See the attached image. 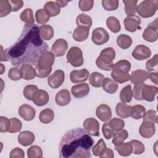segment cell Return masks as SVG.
<instances>
[{
    "instance_id": "6da1fadb",
    "label": "cell",
    "mask_w": 158,
    "mask_h": 158,
    "mask_svg": "<svg viewBox=\"0 0 158 158\" xmlns=\"http://www.w3.org/2000/svg\"><path fill=\"white\" fill-rule=\"evenodd\" d=\"M48 46L40 33V27L36 24L24 25L17 41L5 50L8 60L12 65L19 67L25 64L35 65Z\"/></svg>"
},
{
    "instance_id": "7a4b0ae2",
    "label": "cell",
    "mask_w": 158,
    "mask_h": 158,
    "mask_svg": "<svg viewBox=\"0 0 158 158\" xmlns=\"http://www.w3.org/2000/svg\"><path fill=\"white\" fill-rule=\"evenodd\" d=\"M94 140L81 128L67 131L62 137L59 146V157L62 158L91 157L90 150Z\"/></svg>"
},
{
    "instance_id": "3957f363",
    "label": "cell",
    "mask_w": 158,
    "mask_h": 158,
    "mask_svg": "<svg viewBox=\"0 0 158 158\" xmlns=\"http://www.w3.org/2000/svg\"><path fill=\"white\" fill-rule=\"evenodd\" d=\"M54 62V55L52 52H44L38 59L35 70L38 78L47 77L52 71V66Z\"/></svg>"
},
{
    "instance_id": "277c9868",
    "label": "cell",
    "mask_w": 158,
    "mask_h": 158,
    "mask_svg": "<svg viewBox=\"0 0 158 158\" xmlns=\"http://www.w3.org/2000/svg\"><path fill=\"white\" fill-rule=\"evenodd\" d=\"M131 63L125 59L120 60L114 64L111 72V77L114 80L119 83H123L130 80L129 72Z\"/></svg>"
},
{
    "instance_id": "5b68a950",
    "label": "cell",
    "mask_w": 158,
    "mask_h": 158,
    "mask_svg": "<svg viewBox=\"0 0 158 158\" xmlns=\"http://www.w3.org/2000/svg\"><path fill=\"white\" fill-rule=\"evenodd\" d=\"M115 57V51L111 48H106L102 50L100 55L96 60L97 67L105 71H110L114 66L113 60Z\"/></svg>"
},
{
    "instance_id": "8992f818",
    "label": "cell",
    "mask_w": 158,
    "mask_h": 158,
    "mask_svg": "<svg viewBox=\"0 0 158 158\" xmlns=\"http://www.w3.org/2000/svg\"><path fill=\"white\" fill-rule=\"evenodd\" d=\"M157 9V0H145L137 6L136 12L143 18H149L155 14Z\"/></svg>"
},
{
    "instance_id": "52a82bcc",
    "label": "cell",
    "mask_w": 158,
    "mask_h": 158,
    "mask_svg": "<svg viewBox=\"0 0 158 158\" xmlns=\"http://www.w3.org/2000/svg\"><path fill=\"white\" fill-rule=\"evenodd\" d=\"M67 62L73 67H78L83 64V53L81 49L77 46L70 48L67 54Z\"/></svg>"
},
{
    "instance_id": "ba28073f",
    "label": "cell",
    "mask_w": 158,
    "mask_h": 158,
    "mask_svg": "<svg viewBox=\"0 0 158 158\" xmlns=\"http://www.w3.org/2000/svg\"><path fill=\"white\" fill-rule=\"evenodd\" d=\"M157 28V19H156L145 28L143 33V39L146 41L151 43L156 41L158 38Z\"/></svg>"
},
{
    "instance_id": "9c48e42d",
    "label": "cell",
    "mask_w": 158,
    "mask_h": 158,
    "mask_svg": "<svg viewBox=\"0 0 158 158\" xmlns=\"http://www.w3.org/2000/svg\"><path fill=\"white\" fill-rule=\"evenodd\" d=\"M92 41L96 45H102L109 40V35L106 30L102 28H96L92 32Z\"/></svg>"
},
{
    "instance_id": "30bf717a",
    "label": "cell",
    "mask_w": 158,
    "mask_h": 158,
    "mask_svg": "<svg viewBox=\"0 0 158 158\" xmlns=\"http://www.w3.org/2000/svg\"><path fill=\"white\" fill-rule=\"evenodd\" d=\"M64 72L61 70H57L48 77V83L51 88L56 89L62 85L64 81Z\"/></svg>"
},
{
    "instance_id": "8fae6325",
    "label": "cell",
    "mask_w": 158,
    "mask_h": 158,
    "mask_svg": "<svg viewBox=\"0 0 158 158\" xmlns=\"http://www.w3.org/2000/svg\"><path fill=\"white\" fill-rule=\"evenodd\" d=\"M131 55L138 60H143L151 57V51L148 46L143 44H139L135 48Z\"/></svg>"
},
{
    "instance_id": "7c38bea8",
    "label": "cell",
    "mask_w": 158,
    "mask_h": 158,
    "mask_svg": "<svg viewBox=\"0 0 158 158\" xmlns=\"http://www.w3.org/2000/svg\"><path fill=\"white\" fill-rule=\"evenodd\" d=\"M83 127L86 132L91 136H98L99 135V123L94 118H88L83 122Z\"/></svg>"
},
{
    "instance_id": "4fadbf2b",
    "label": "cell",
    "mask_w": 158,
    "mask_h": 158,
    "mask_svg": "<svg viewBox=\"0 0 158 158\" xmlns=\"http://www.w3.org/2000/svg\"><path fill=\"white\" fill-rule=\"evenodd\" d=\"M68 49L67 42L62 38L57 39L52 44L51 51L56 57H61L64 56Z\"/></svg>"
},
{
    "instance_id": "5bb4252c",
    "label": "cell",
    "mask_w": 158,
    "mask_h": 158,
    "mask_svg": "<svg viewBox=\"0 0 158 158\" xmlns=\"http://www.w3.org/2000/svg\"><path fill=\"white\" fill-rule=\"evenodd\" d=\"M19 115L26 121H31L34 119L36 115V111L35 109L27 104L21 105L18 110Z\"/></svg>"
},
{
    "instance_id": "9a60e30c",
    "label": "cell",
    "mask_w": 158,
    "mask_h": 158,
    "mask_svg": "<svg viewBox=\"0 0 158 158\" xmlns=\"http://www.w3.org/2000/svg\"><path fill=\"white\" fill-rule=\"evenodd\" d=\"M125 28L130 32H135L141 23V19L135 15L127 16L123 21Z\"/></svg>"
},
{
    "instance_id": "2e32d148",
    "label": "cell",
    "mask_w": 158,
    "mask_h": 158,
    "mask_svg": "<svg viewBox=\"0 0 158 158\" xmlns=\"http://www.w3.org/2000/svg\"><path fill=\"white\" fill-rule=\"evenodd\" d=\"M158 88L153 85H144L141 90V98L148 102H152L155 99L157 94Z\"/></svg>"
},
{
    "instance_id": "e0dca14e",
    "label": "cell",
    "mask_w": 158,
    "mask_h": 158,
    "mask_svg": "<svg viewBox=\"0 0 158 158\" xmlns=\"http://www.w3.org/2000/svg\"><path fill=\"white\" fill-rule=\"evenodd\" d=\"M89 77V72L86 69L81 70H74L70 72V79L73 83L86 81Z\"/></svg>"
},
{
    "instance_id": "ac0fdd59",
    "label": "cell",
    "mask_w": 158,
    "mask_h": 158,
    "mask_svg": "<svg viewBox=\"0 0 158 158\" xmlns=\"http://www.w3.org/2000/svg\"><path fill=\"white\" fill-rule=\"evenodd\" d=\"M149 78V72L144 70L138 69L131 72L130 77V81L134 85L144 83Z\"/></svg>"
},
{
    "instance_id": "d6986e66",
    "label": "cell",
    "mask_w": 158,
    "mask_h": 158,
    "mask_svg": "<svg viewBox=\"0 0 158 158\" xmlns=\"http://www.w3.org/2000/svg\"><path fill=\"white\" fill-rule=\"evenodd\" d=\"M156 131V127L154 123L149 122H143L139 128L140 135L144 138H150Z\"/></svg>"
},
{
    "instance_id": "ffe728a7",
    "label": "cell",
    "mask_w": 158,
    "mask_h": 158,
    "mask_svg": "<svg viewBox=\"0 0 158 158\" xmlns=\"http://www.w3.org/2000/svg\"><path fill=\"white\" fill-rule=\"evenodd\" d=\"M96 114L98 118L104 122L109 121L112 117V112L110 107L104 104L99 105L97 107Z\"/></svg>"
},
{
    "instance_id": "44dd1931",
    "label": "cell",
    "mask_w": 158,
    "mask_h": 158,
    "mask_svg": "<svg viewBox=\"0 0 158 158\" xmlns=\"http://www.w3.org/2000/svg\"><path fill=\"white\" fill-rule=\"evenodd\" d=\"M71 92L75 98H81L89 93V87L88 84L86 83L78 84L72 87Z\"/></svg>"
},
{
    "instance_id": "7402d4cb",
    "label": "cell",
    "mask_w": 158,
    "mask_h": 158,
    "mask_svg": "<svg viewBox=\"0 0 158 158\" xmlns=\"http://www.w3.org/2000/svg\"><path fill=\"white\" fill-rule=\"evenodd\" d=\"M49 96L47 91L43 89H38L36 91L33 97V102L38 106L46 105L49 101Z\"/></svg>"
},
{
    "instance_id": "603a6c76",
    "label": "cell",
    "mask_w": 158,
    "mask_h": 158,
    "mask_svg": "<svg viewBox=\"0 0 158 158\" xmlns=\"http://www.w3.org/2000/svg\"><path fill=\"white\" fill-rule=\"evenodd\" d=\"M56 102L58 106H64L69 104L71 101V95L67 89H64L59 91L55 97Z\"/></svg>"
},
{
    "instance_id": "cb8c5ba5",
    "label": "cell",
    "mask_w": 158,
    "mask_h": 158,
    "mask_svg": "<svg viewBox=\"0 0 158 158\" xmlns=\"http://www.w3.org/2000/svg\"><path fill=\"white\" fill-rule=\"evenodd\" d=\"M35 139V136L34 134L30 131H22L18 136L19 143L23 146L31 145L34 142Z\"/></svg>"
},
{
    "instance_id": "d4e9b609",
    "label": "cell",
    "mask_w": 158,
    "mask_h": 158,
    "mask_svg": "<svg viewBox=\"0 0 158 158\" xmlns=\"http://www.w3.org/2000/svg\"><path fill=\"white\" fill-rule=\"evenodd\" d=\"M22 77L26 80H30L33 79L36 76V70L30 64H25L22 65L20 69Z\"/></svg>"
},
{
    "instance_id": "484cf974",
    "label": "cell",
    "mask_w": 158,
    "mask_h": 158,
    "mask_svg": "<svg viewBox=\"0 0 158 158\" xmlns=\"http://www.w3.org/2000/svg\"><path fill=\"white\" fill-rule=\"evenodd\" d=\"M89 28L84 27H78L74 30L72 37L75 41L81 42L86 40L89 35Z\"/></svg>"
},
{
    "instance_id": "4316f807",
    "label": "cell",
    "mask_w": 158,
    "mask_h": 158,
    "mask_svg": "<svg viewBox=\"0 0 158 158\" xmlns=\"http://www.w3.org/2000/svg\"><path fill=\"white\" fill-rule=\"evenodd\" d=\"M131 107V106H128L124 102H118L115 107L116 114L122 118H128L130 116Z\"/></svg>"
},
{
    "instance_id": "83f0119b",
    "label": "cell",
    "mask_w": 158,
    "mask_h": 158,
    "mask_svg": "<svg viewBox=\"0 0 158 158\" xmlns=\"http://www.w3.org/2000/svg\"><path fill=\"white\" fill-rule=\"evenodd\" d=\"M44 10L50 17H56L60 12V7L54 1H48L44 6Z\"/></svg>"
},
{
    "instance_id": "f1b7e54d",
    "label": "cell",
    "mask_w": 158,
    "mask_h": 158,
    "mask_svg": "<svg viewBox=\"0 0 158 158\" xmlns=\"http://www.w3.org/2000/svg\"><path fill=\"white\" fill-rule=\"evenodd\" d=\"M102 86L106 93L114 94L117 91L118 85L114 80L109 78H105Z\"/></svg>"
},
{
    "instance_id": "f546056e",
    "label": "cell",
    "mask_w": 158,
    "mask_h": 158,
    "mask_svg": "<svg viewBox=\"0 0 158 158\" xmlns=\"http://www.w3.org/2000/svg\"><path fill=\"white\" fill-rule=\"evenodd\" d=\"M54 118V111L49 108H46L41 110L39 115L40 121L44 124H48L51 122Z\"/></svg>"
},
{
    "instance_id": "4dcf8cb0",
    "label": "cell",
    "mask_w": 158,
    "mask_h": 158,
    "mask_svg": "<svg viewBox=\"0 0 158 158\" xmlns=\"http://www.w3.org/2000/svg\"><path fill=\"white\" fill-rule=\"evenodd\" d=\"M105 77L104 75L99 72H94L90 74L89 81V83L94 87L99 88L102 86Z\"/></svg>"
},
{
    "instance_id": "1f68e13d",
    "label": "cell",
    "mask_w": 158,
    "mask_h": 158,
    "mask_svg": "<svg viewBox=\"0 0 158 158\" xmlns=\"http://www.w3.org/2000/svg\"><path fill=\"white\" fill-rule=\"evenodd\" d=\"M115 150L122 156H128L132 153V146L131 144L128 143H122L115 146Z\"/></svg>"
},
{
    "instance_id": "d6a6232c",
    "label": "cell",
    "mask_w": 158,
    "mask_h": 158,
    "mask_svg": "<svg viewBox=\"0 0 158 158\" xmlns=\"http://www.w3.org/2000/svg\"><path fill=\"white\" fill-rule=\"evenodd\" d=\"M117 45L123 49H126L130 48L132 44L131 38L125 34H121L117 38Z\"/></svg>"
},
{
    "instance_id": "836d02e7",
    "label": "cell",
    "mask_w": 158,
    "mask_h": 158,
    "mask_svg": "<svg viewBox=\"0 0 158 158\" xmlns=\"http://www.w3.org/2000/svg\"><path fill=\"white\" fill-rule=\"evenodd\" d=\"M128 136V131L126 130L122 129L120 130L115 131L113 135L112 143L115 146L123 143Z\"/></svg>"
},
{
    "instance_id": "e575fe53",
    "label": "cell",
    "mask_w": 158,
    "mask_h": 158,
    "mask_svg": "<svg viewBox=\"0 0 158 158\" xmlns=\"http://www.w3.org/2000/svg\"><path fill=\"white\" fill-rule=\"evenodd\" d=\"M41 37L44 40H49L54 36V29L49 25H44L40 27Z\"/></svg>"
},
{
    "instance_id": "d590c367",
    "label": "cell",
    "mask_w": 158,
    "mask_h": 158,
    "mask_svg": "<svg viewBox=\"0 0 158 158\" xmlns=\"http://www.w3.org/2000/svg\"><path fill=\"white\" fill-rule=\"evenodd\" d=\"M133 97V93L131 85H128L122 88L120 93V99L122 102H130Z\"/></svg>"
},
{
    "instance_id": "8d00e7d4",
    "label": "cell",
    "mask_w": 158,
    "mask_h": 158,
    "mask_svg": "<svg viewBox=\"0 0 158 158\" xmlns=\"http://www.w3.org/2000/svg\"><path fill=\"white\" fill-rule=\"evenodd\" d=\"M76 23L78 27H84L90 28L93 22L91 18L89 15L85 14H81L77 16Z\"/></svg>"
},
{
    "instance_id": "74e56055",
    "label": "cell",
    "mask_w": 158,
    "mask_h": 158,
    "mask_svg": "<svg viewBox=\"0 0 158 158\" xmlns=\"http://www.w3.org/2000/svg\"><path fill=\"white\" fill-rule=\"evenodd\" d=\"M106 25L113 33H117L121 29L120 21L115 17H109L106 20Z\"/></svg>"
},
{
    "instance_id": "f35d334b",
    "label": "cell",
    "mask_w": 158,
    "mask_h": 158,
    "mask_svg": "<svg viewBox=\"0 0 158 158\" xmlns=\"http://www.w3.org/2000/svg\"><path fill=\"white\" fill-rule=\"evenodd\" d=\"M123 2L125 4V12L127 16L135 15L136 12L138 1L136 0H124Z\"/></svg>"
},
{
    "instance_id": "ab89813d",
    "label": "cell",
    "mask_w": 158,
    "mask_h": 158,
    "mask_svg": "<svg viewBox=\"0 0 158 158\" xmlns=\"http://www.w3.org/2000/svg\"><path fill=\"white\" fill-rule=\"evenodd\" d=\"M146 112L145 107L139 104L131 106L130 110V116L136 120H139L143 117Z\"/></svg>"
},
{
    "instance_id": "60d3db41",
    "label": "cell",
    "mask_w": 158,
    "mask_h": 158,
    "mask_svg": "<svg viewBox=\"0 0 158 158\" xmlns=\"http://www.w3.org/2000/svg\"><path fill=\"white\" fill-rule=\"evenodd\" d=\"M20 18L22 21L26 23V24L32 25L34 24L35 19L33 16V12L31 9L27 8L22 11L20 14Z\"/></svg>"
},
{
    "instance_id": "b9f144b4",
    "label": "cell",
    "mask_w": 158,
    "mask_h": 158,
    "mask_svg": "<svg viewBox=\"0 0 158 158\" xmlns=\"http://www.w3.org/2000/svg\"><path fill=\"white\" fill-rule=\"evenodd\" d=\"M36 20L38 24L43 25L46 23L50 19V16L42 9H38L35 12Z\"/></svg>"
},
{
    "instance_id": "7bdbcfd3",
    "label": "cell",
    "mask_w": 158,
    "mask_h": 158,
    "mask_svg": "<svg viewBox=\"0 0 158 158\" xmlns=\"http://www.w3.org/2000/svg\"><path fill=\"white\" fill-rule=\"evenodd\" d=\"M106 144L102 139H99L97 143L93 146L92 152L94 156H100L106 149Z\"/></svg>"
},
{
    "instance_id": "ee69618b",
    "label": "cell",
    "mask_w": 158,
    "mask_h": 158,
    "mask_svg": "<svg viewBox=\"0 0 158 158\" xmlns=\"http://www.w3.org/2000/svg\"><path fill=\"white\" fill-rule=\"evenodd\" d=\"M27 156L29 158H41L43 156V151L40 146L34 145L27 149Z\"/></svg>"
},
{
    "instance_id": "f6af8a7d",
    "label": "cell",
    "mask_w": 158,
    "mask_h": 158,
    "mask_svg": "<svg viewBox=\"0 0 158 158\" xmlns=\"http://www.w3.org/2000/svg\"><path fill=\"white\" fill-rule=\"evenodd\" d=\"M132 146V152L135 154H141L145 151L144 146L140 141L133 139L129 142Z\"/></svg>"
},
{
    "instance_id": "bcb514c9",
    "label": "cell",
    "mask_w": 158,
    "mask_h": 158,
    "mask_svg": "<svg viewBox=\"0 0 158 158\" xmlns=\"http://www.w3.org/2000/svg\"><path fill=\"white\" fill-rule=\"evenodd\" d=\"M102 6L106 10L112 11L118 7L119 1L118 0H103L102 1Z\"/></svg>"
},
{
    "instance_id": "7dc6e473",
    "label": "cell",
    "mask_w": 158,
    "mask_h": 158,
    "mask_svg": "<svg viewBox=\"0 0 158 158\" xmlns=\"http://www.w3.org/2000/svg\"><path fill=\"white\" fill-rule=\"evenodd\" d=\"M38 90V88L36 86L33 85H29L26 86L23 89V96L24 97L30 101H32L33 95L36 93V91Z\"/></svg>"
},
{
    "instance_id": "c3c4849f",
    "label": "cell",
    "mask_w": 158,
    "mask_h": 158,
    "mask_svg": "<svg viewBox=\"0 0 158 158\" xmlns=\"http://www.w3.org/2000/svg\"><path fill=\"white\" fill-rule=\"evenodd\" d=\"M12 11L11 6L7 0L0 1V17H3Z\"/></svg>"
},
{
    "instance_id": "681fc988",
    "label": "cell",
    "mask_w": 158,
    "mask_h": 158,
    "mask_svg": "<svg viewBox=\"0 0 158 158\" xmlns=\"http://www.w3.org/2000/svg\"><path fill=\"white\" fill-rule=\"evenodd\" d=\"M109 124L114 131L120 130L123 129L125 127V122H123V120L118 118H112L109 122Z\"/></svg>"
},
{
    "instance_id": "f907efd6",
    "label": "cell",
    "mask_w": 158,
    "mask_h": 158,
    "mask_svg": "<svg viewBox=\"0 0 158 158\" xmlns=\"http://www.w3.org/2000/svg\"><path fill=\"white\" fill-rule=\"evenodd\" d=\"M143 122H149L153 123H157V118L156 110H148L147 112H145L143 116Z\"/></svg>"
},
{
    "instance_id": "816d5d0a",
    "label": "cell",
    "mask_w": 158,
    "mask_h": 158,
    "mask_svg": "<svg viewBox=\"0 0 158 158\" xmlns=\"http://www.w3.org/2000/svg\"><path fill=\"white\" fill-rule=\"evenodd\" d=\"M10 127L9 130V132L11 133L19 132L22 127V122L20 120L17 118H10Z\"/></svg>"
},
{
    "instance_id": "f5cc1de1",
    "label": "cell",
    "mask_w": 158,
    "mask_h": 158,
    "mask_svg": "<svg viewBox=\"0 0 158 158\" xmlns=\"http://www.w3.org/2000/svg\"><path fill=\"white\" fill-rule=\"evenodd\" d=\"M94 5V1L93 0H81L78 2V6L82 11L90 10Z\"/></svg>"
},
{
    "instance_id": "db71d44e",
    "label": "cell",
    "mask_w": 158,
    "mask_h": 158,
    "mask_svg": "<svg viewBox=\"0 0 158 158\" xmlns=\"http://www.w3.org/2000/svg\"><path fill=\"white\" fill-rule=\"evenodd\" d=\"M158 64V55L155 54L151 59L148 60L146 63V68L148 71H152L157 69Z\"/></svg>"
},
{
    "instance_id": "11a10c76",
    "label": "cell",
    "mask_w": 158,
    "mask_h": 158,
    "mask_svg": "<svg viewBox=\"0 0 158 158\" xmlns=\"http://www.w3.org/2000/svg\"><path fill=\"white\" fill-rule=\"evenodd\" d=\"M10 127V120L4 116L0 117V131L1 133L9 131Z\"/></svg>"
},
{
    "instance_id": "9f6ffc18",
    "label": "cell",
    "mask_w": 158,
    "mask_h": 158,
    "mask_svg": "<svg viewBox=\"0 0 158 158\" xmlns=\"http://www.w3.org/2000/svg\"><path fill=\"white\" fill-rule=\"evenodd\" d=\"M8 77L10 80L14 81L20 80L21 78H22L20 70L16 67H12L10 69L8 72Z\"/></svg>"
},
{
    "instance_id": "6f0895ef",
    "label": "cell",
    "mask_w": 158,
    "mask_h": 158,
    "mask_svg": "<svg viewBox=\"0 0 158 158\" xmlns=\"http://www.w3.org/2000/svg\"><path fill=\"white\" fill-rule=\"evenodd\" d=\"M144 83H139L135 85V86L133 88V90L132 91L133 93V96L136 100L141 101L142 100L141 98V90L144 86Z\"/></svg>"
},
{
    "instance_id": "680465c9",
    "label": "cell",
    "mask_w": 158,
    "mask_h": 158,
    "mask_svg": "<svg viewBox=\"0 0 158 158\" xmlns=\"http://www.w3.org/2000/svg\"><path fill=\"white\" fill-rule=\"evenodd\" d=\"M102 131L104 137L106 139H110L113 136V135H114V133L115 132L111 128V127H110L109 123H104L102 125Z\"/></svg>"
},
{
    "instance_id": "91938a15",
    "label": "cell",
    "mask_w": 158,
    "mask_h": 158,
    "mask_svg": "<svg viewBox=\"0 0 158 158\" xmlns=\"http://www.w3.org/2000/svg\"><path fill=\"white\" fill-rule=\"evenodd\" d=\"M12 12H17L21 9L23 5V1L22 0H10L9 1Z\"/></svg>"
},
{
    "instance_id": "94428289",
    "label": "cell",
    "mask_w": 158,
    "mask_h": 158,
    "mask_svg": "<svg viewBox=\"0 0 158 158\" xmlns=\"http://www.w3.org/2000/svg\"><path fill=\"white\" fill-rule=\"evenodd\" d=\"M9 156L10 158H23L25 154L22 149L15 148L11 151Z\"/></svg>"
},
{
    "instance_id": "6125c7cd",
    "label": "cell",
    "mask_w": 158,
    "mask_h": 158,
    "mask_svg": "<svg viewBox=\"0 0 158 158\" xmlns=\"http://www.w3.org/2000/svg\"><path fill=\"white\" fill-rule=\"evenodd\" d=\"M114 157V154L113 151L110 148H106V151L99 156L101 158H113Z\"/></svg>"
},
{
    "instance_id": "be15d7a7",
    "label": "cell",
    "mask_w": 158,
    "mask_h": 158,
    "mask_svg": "<svg viewBox=\"0 0 158 158\" xmlns=\"http://www.w3.org/2000/svg\"><path fill=\"white\" fill-rule=\"evenodd\" d=\"M157 72H150L149 73V78L151 79V81L156 85H158V78H157Z\"/></svg>"
},
{
    "instance_id": "e7e4bbea",
    "label": "cell",
    "mask_w": 158,
    "mask_h": 158,
    "mask_svg": "<svg viewBox=\"0 0 158 158\" xmlns=\"http://www.w3.org/2000/svg\"><path fill=\"white\" fill-rule=\"evenodd\" d=\"M1 61H7L8 59L7 58V56L5 53V51L3 49V47L1 46Z\"/></svg>"
},
{
    "instance_id": "03108f58",
    "label": "cell",
    "mask_w": 158,
    "mask_h": 158,
    "mask_svg": "<svg viewBox=\"0 0 158 158\" xmlns=\"http://www.w3.org/2000/svg\"><path fill=\"white\" fill-rule=\"evenodd\" d=\"M55 2L58 4V6L60 7H64L69 3V1H56Z\"/></svg>"
},
{
    "instance_id": "003e7915",
    "label": "cell",
    "mask_w": 158,
    "mask_h": 158,
    "mask_svg": "<svg viewBox=\"0 0 158 158\" xmlns=\"http://www.w3.org/2000/svg\"><path fill=\"white\" fill-rule=\"evenodd\" d=\"M1 64V74L2 75V73H3V72H4V65H2V64Z\"/></svg>"
}]
</instances>
